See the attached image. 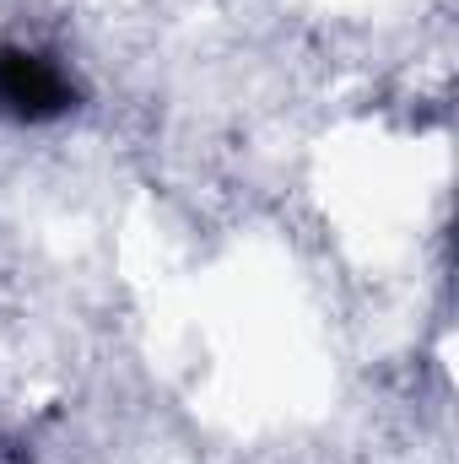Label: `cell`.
I'll return each instance as SVG.
<instances>
[{
    "label": "cell",
    "mask_w": 459,
    "mask_h": 464,
    "mask_svg": "<svg viewBox=\"0 0 459 464\" xmlns=\"http://www.w3.org/2000/svg\"><path fill=\"white\" fill-rule=\"evenodd\" d=\"M82 103V87L60 71L54 54L27 44H0V114L16 124H49Z\"/></svg>",
    "instance_id": "cell-1"
}]
</instances>
